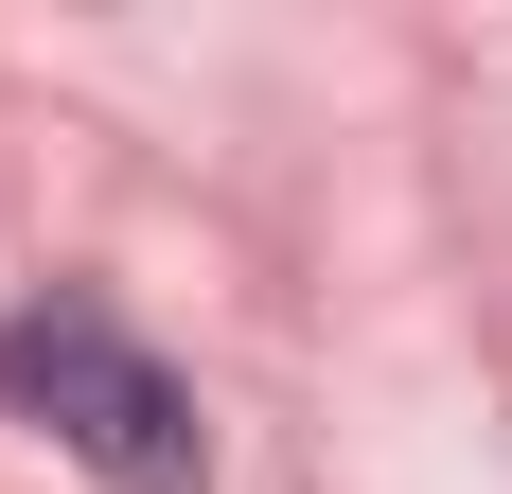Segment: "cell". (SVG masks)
I'll return each mask as SVG.
<instances>
[{"label": "cell", "instance_id": "1", "mask_svg": "<svg viewBox=\"0 0 512 494\" xmlns=\"http://www.w3.org/2000/svg\"><path fill=\"white\" fill-rule=\"evenodd\" d=\"M0 406H18L53 459H89L106 494H212L195 389H177L106 300H18V318H0Z\"/></svg>", "mask_w": 512, "mask_h": 494}]
</instances>
